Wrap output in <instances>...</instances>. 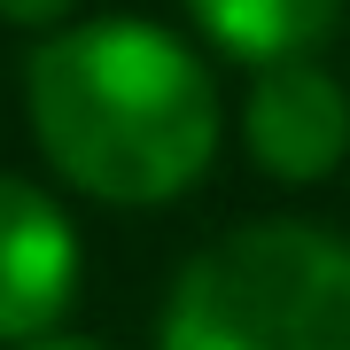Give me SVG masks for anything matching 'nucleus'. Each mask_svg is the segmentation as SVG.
<instances>
[{
    "label": "nucleus",
    "mask_w": 350,
    "mask_h": 350,
    "mask_svg": "<svg viewBox=\"0 0 350 350\" xmlns=\"http://www.w3.org/2000/svg\"><path fill=\"white\" fill-rule=\"evenodd\" d=\"M24 117L47 172L101 211H163L218 163L226 109L195 39L148 16H78L24 63Z\"/></svg>",
    "instance_id": "nucleus-1"
},
{
    "label": "nucleus",
    "mask_w": 350,
    "mask_h": 350,
    "mask_svg": "<svg viewBox=\"0 0 350 350\" xmlns=\"http://www.w3.org/2000/svg\"><path fill=\"white\" fill-rule=\"evenodd\" d=\"M156 350H350V234L241 218L172 273Z\"/></svg>",
    "instance_id": "nucleus-2"
},
{
    "label": "nucleus",
    "mask_w": 350,
    "mask_h": 350,
    "mask_svg": "<svg viewBox=\"0 0 350 350\" xmlns=\"http://www.w3.org/2000/svg\"><path fill=\"white\" fill-rule=\"evenodd\" d=\"M78 280H86V250L63 211L24 172H0V350H24L70 319Z\"/></svg>",
    "instance_id": "nucleus-3"
},
{
    "label": "nucleus",
    "mask_w": 350,
    "mask_h": 350,
    "mask_svg": "<svg viewBox=\"0 0 350 350\" xmlns=\"http://www.w3.org/2000/svg\"><path fill=\"white\" fill-rule=\"evenodd\" d=\"M241 148H250V163L265 179H280V187H319V179H335L342 156H350V86L319 63V55L250 70Z\"/></svg>",
    "instance_id": "nucleus-4"
},
{
    "label": "nucleus",
    "mask_w": 350,
    "mask_h": 350,
    "mask_svg": "<svg viewBox=\"0 0 350 350\" xmlns=\"http://www.w3.org/2000/svg\"><path fill=\"white\" fill-rule=\"evenodd\" d=\"M187 24L226 63L273 70V63H304L342 24V0H187Z\"/></svg>",
    "instance_id": "nucleus-5"
},
{
    "label": "nucleus",
    "mask_w": 350,
    "mask_h": 350,
    "mask_svg": "<svg viewBox=\"0 0 350 350\" xmlns=\"http://www.w3.org/2000/svg\"><path fill=\"white\" fill-rule=\"evenodd\" d=\"M0 24H16V31H63V24H78V0H0Z\"/></svg>",
    "instance_id": "nucleus-6"
},
{
    "label": "nucleus",
    "mask_w": 350,
    "mask_h": 350,
    "mask_svg": "<svg viewBox=\"0 0 350 350\" xmlns=\"http://www.w3.org/2000/svg\"><path fill=\"white\" fill-rule=\"evenodd\" d=\"M24 350H109V342H101V335H78V327H55V335H39Z\"/></svg>",
    "instance_id": "nucleus-7"
}]
</instances>
